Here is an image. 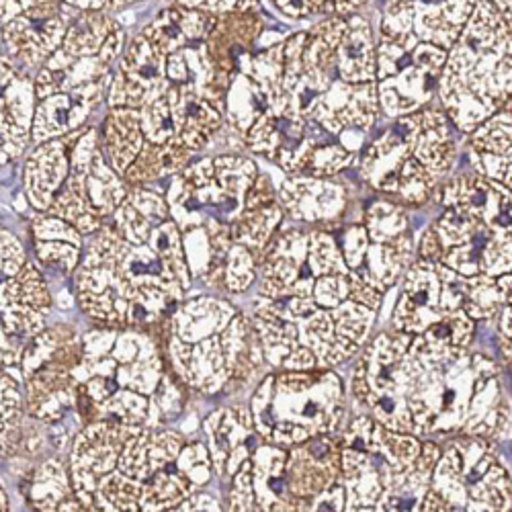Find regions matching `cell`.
<instances>
[{"label": "cell", "mask_w": 512, "mask_h": 512, "mask_svg": "<svg viewBox=\"0 0 512 512\" xmlns=\"http://www.w3.org/2000/svg\"><path fill=\"white\" fill-rule=\"evenodd\" d=\"M351 394L398 433L512 439V396L500 367L422 334L394 328L375 336L353 373Z\"/></svg>", "instance_id": "obj_1"}, {"label": "cell", "mask_w": 512, "mask_h": 512, "mask_svg": "<svg viewBox=\"0 0 512 512\" xmlns=\"http://www.w3.org/2000/svg\"><path fill=\"white\" fill-rule=\"evenodd\" d=\"M435 197L443 211L422 234L418 259L463 277H512V191L472 168L447 179Z\"/></svg>", "instance_id": "obj_2"}, {"label": "cell", "mask_w": 512, "mask_h": 512, "mask_svg": "<svg viewBox=\"0 0 512 512\" xmlns=\"http://www.w3.org/2000/svg\"><path fill=\"white\" fill-rule=\"evenodd\" d=\"M340 443L345 510H420L441 457L437 443H420L373 416L353 420Z\"/></svg>", "instance_id": "obj_3"}, {"label": "cell", "mask_w": 512, "mask_h": 512, "mask_svg": "<svg viewBox=\"0 0 512 512\" xmlns=\"http://www.w3.org/2000/svg\"><path fill=\"white\" fill-rule=\"evenodd\" d=\"M455 134L461 132L441 103L396 117L365 148L361 177L402 207H422L453 173L459 158Z\"/></svg>", "instance_id": "obj_4"}, {"label": "cell", "mask_w": 512, "mask_h": 512, "mask_svg": "<svg viewBox=\"0 0 512 512\" xmlns=\"http://www.w3.org/2000/svg\"><path fill=\"white\" fill-rule=\"evenodd\" d=\"M437 97L463 136L512 99V31L492 0H478L449 50Z\"/></svg>", "instance_id": "obj_5"}, {"label": "cell", "mask_w": 512, "mask_h": 512, "mask_svg": "<svg viewBox=\"0 0 512 512\" xmlns=\"http://www.w3.org/2000/svg\"><path fill=\"white\" fill-rule=\"evenodd\" d=\"M252 418L256 431L273 445L334 435L345 418L343 383L320 369L271 375L252 398Z\"/></svg>", "instance_id": "obj_6"}, {"label": "cell", "mask_w": 512, "mask_h": 512, "mask_svg": "<svg viewBox=\"0 0 512 512\" xmlns=\"http://www.w3.org/2000/svg\"><path fill=\"white\" fill-rule=\"evenodd\" d=\"M392 320L396 330L422 334L431 343L469 347L476 336L472 277L416 256L406 271Z\"/></svg>", "instance_id": "obj_7"}, {"label": "cell", "mask_w": 512, "mask_h": 512, "mask_svg": "<svg viewBox=\"0 0 512 512\" xmlns=\"http://www.w3.org/2000/svg\"><path fill=\"white\" fill-rule=\"evenodd\" d=\"M512 478L506 463L484 437L453 441L433 472L420 510H510Z\"/></svg>", "instance_id": "obj_8"}, {"label": "cell", "mask_w": 512, "mask_h": 512, "mask_svg": "<svg viewBox=\"0 0 512 512\" xmlns=\"http://www.w3.org/2000/svg\"><path fill=\"white\" fill-rule=\"evenodd\" d=\"M97 130H87L72 150L70 177L56 195L48 213L74 224L80 234L101 230V218L115 213L125 201V189L107 168L97 148Z\"/></svg>", "instance_id": "obj_9"}, {"label": "cell", "mask_w": 512, "mask_h": 512, "mask_svg": "<svg viewBox=\"0 0 512 512\" xmlns=\"http://www.w3.org/2000/svg\"><path fill=\"white\" fill-rule=\"evenodd\" d=\"M478 0H388L379 39L402 52L422 46L451 50L472 17Z\"/></svg>", "instance_id": "obj_10"}, {"label": "cell", "mask_w": 512, "mask_h": 512, "mask_svg": "<svg viewBox=\"0 0 512 512\" xmlns=\"http://www.w3.org/2000/svg\"><path fill=\"white\" fill-rule=\"evenodd\" d=\"M330 435H318L297 445L287 457V486L300 510L312 504L343 476V445Z\"/></svg>", "instance_id": "obj_11"}, {"label": "cell", "mask_w": 512, "mask_h": 512, "mask_svg": "<svg viewBox=\"0 0 512 512\" xmlns=\"http://www.w3.org/2000/svg\"><path fill=\"white\" fill-rule=\"evenodd\" d=\"M166 64L168 54L142 33L119 64L111 89V105L134 109L162 97L170 87Z\"/></svg>", "instance_id": "obj_12"}, {"label": "cell", "mask_w": 512, "mask_h": 512, "mask_svg": "<svg viewBox=\"0 0 512 512\" xmlns=\"http://www.w3.org/2000/svg\"><path fill=\"white\" fill-rule=\"evenodd\" d=\"M66 25L68 17L60 0H46L23 11L5 27L7 58L21 62L25 68L41 64L66 39Z\"/></svg>", "instance_id": "obj_13"}, {"label": "cell", "mask_w": 512, "mask_h": 512, "mask_svg": "<svg viewBox=\"0 0 512 512\" xmlns=\"http://www.w3.org/2000/svg\"><path fill=\"white\" fill-rule=\"evenodd\" d=\"M279 203L297 222L332 224L347 209L349 191L336 177H293L281 185Z\"/></svg>", "instance_id": "obj_14"}, {"label": "cell", "mask_w": 512, "mask_h": 512, "mask_svg": "<svg viewBox=\"0 0 512 512\" xmlns=\"http://www.w3.org/2000/svg\"><path fill=\"white\" fill-rule=\"evenodd\" d=\"M465 138L472 168L512 191V99Z\"/></svg>", "instance_id": "obj_15"}, {"label": "cell", "mask_w": 512, "mask_h": 512, "mask_svg": "<svg viewBox=\"0 0 512 512\" xmlns=\"http://www.w3.org/2000/svg\"><path fill=\"white\" fill-rule=\"evenodd\" d=\"M52 300L44 277L31 265L3 285V332L29 336L41 330Z\"/></svg>", "instance_id": "obj_16"}, {"label": "cell", "mask_w": 512, "mask_h": 512, "mask_svg": "<svg viewBox=\"0 0 512 512\" xmlns=\"http://www.w3.org/2000/svg\"><path fill=\"white\" fill-rule=\"evenodd\" d=\"M105 87L107 84L103 82V78H97L82 84V87L72 89L70 95H54L41 99L35 109L33 140L46 142L76 130L89 117L91 109L103 99Z\"/></svg>", "instance_id": "obj_17"}, {"label": "cell", "mask_w": 512, "mask_h": 512, "mask_svg": "<svg viewBox=\"0 0 512 512\" xmlns=\"http://www.w3.org/2000/svg\"><path fill=\"white\" fill-rule=\"evenodd\" d=\"M72 150L64 142L54 140L41 146L27 162L25 189L33 207L46 211L56 199V191L62 187L64 177L70 173Z\"/></svg>", "instance_id": "obj_18"}, {"label": "cell", "mask_w": 512, "mask_h": 512, "mask_svg": "<svg viewBox=\"0 0 512 512\" xmlns=\"http://www.w3.org/2000/svg\"><path fill=\"white\" fill-rule=\"evenodd\" d=\"M103 130L109 160L117 173L125 175L144 148L142 115L132 107H115L107 115Z\"/></svg>", "instance_id": "obj_19"}, {"label": "cell", "mask_w": 512, "mask_h": 512, "mask_svg": "<svg viewBox=\"0 0 512 512\" xmlns=\"http://www.w3.org/2000/svg\"><path fill=\"white\" fill-rule=\"evenodd\" d=\"M283 205L279 201L246 209L244 216L232 222V236L236 242L248 246L256 256H265V250L283 222Z\"/></svg>", "instance_id": "obj_20"}, {"label": "cell", "mask_w": 512, "mask_h": 512, "mask_svg": "<svg viewBox=\"0 0 512 512\" xmlns=\"http://www.w3.org/2000/svg\"><path fill=\"white\" fill-rule=\"evenodd\" d=\"M191 150L175 144H152L148 142L138 158L127 168L125 179L136 185L162 179L166 175L179 173V170L187 164Z\"/></svg>", "instance_id": "obj_21"}, {"label": "cell", "mask_w": 512, "mask_h": 512, "mask_svg": "<svg viewBox=\"0 0 512 512\" xmlns=\"http://www.w3.org/2000/svg\"><path fill=\"white\" fill-rule=\"evenodd\" d=\"M259 256L252 254V250L244 244L234 246L226 259V287L230 291H244L254 281V263Z\"/></svg>", "instance_id": "obj_22"}, {"label": "cell", "mask_w": 512, "mask_h": 512, "mask_svg": "<svg viewBox=\"0 0 512 512\" xmlns=\"http://www.w3.org/2000/svg\"><path fill=\"white\" fill-rule=\"evenodd\" d=\"M179 467L195 486H203L211 478V461L207 449L201 443H191L183 447L179 455Z\"/></svg>", "instance_id": "obj_23"}, {"label": "cell", "mask_w": 512, "mask_h": 512, "mask_svg": "<svg viewBox=\"0 0 512 512\" xmlns=\"http://www.w3.org/2000/svg\"><path fill=\"white\" fill-rule=\"evenodd\" d=\"M492 320H496L498 349L506 357V361L512 363V279L506 287L504 302Z\"/></svg>", "instance_id": "obj_24"}, {"label": "cell", "mask_w": 512, "mask_h": 512, "mask_svg": "<svg viewBox=\"0 0 512 512\" xmlns=\"http://www.w3.org/2000/svg\"><path fill=\"white\" fill-rule=\"evenodd\" d=\"M23 265H25L23 248L19 246L17 238L9 230H3V273L15 275L23 269Z\"/></svg>", "instance_id": "obj_25"}]
</instances>
